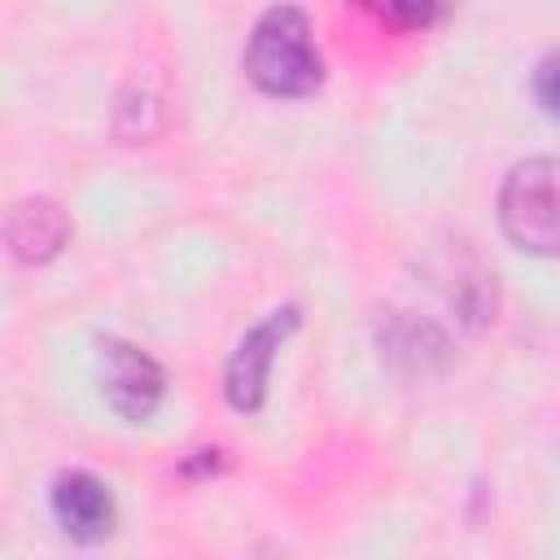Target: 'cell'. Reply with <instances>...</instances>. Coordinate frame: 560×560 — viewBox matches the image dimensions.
Returning <instances> with one entry per match:
<instances>
[{
  "label": "cell",
  "mask_w": 560,
  "mask_h": 560,
  "mask_svg": "<svg viewBox=\"0 0 560 560\" xmlns=\"http://www.w3.org/2000/svg\"><path fill=\"white\" fill-rule=\"evenodd\" d=\"M245 70L271 96H306V92H315L319 79H324V61H319V48L311 39V22L289 4L267 9L258 18L254 35H249Z\"/></svg>",
  "instance_id": "1"
},
{
  "label": "cell",
  "mask_w": 560,
  "mask_h": 560,
  "mask_svg": "<svg viewBox=\"0 0 560 560\" xmlns=\"http://www.w3.org/2000/svg\"><path fill=\"white\" fill-rule=\"evenodd\" d=\"M499 223L529 254H560V158H525L499 188Z\"/></svg>",
  "instance_id": "2"
},
{
  "label": "cell",
  "mask_w": 560,
  "mask_h": 560,
  "mask_svg": "<svg viewBox=\"0 0 560 560\" xmlns=\"http://www.w3.org/2000/svg\"><path fill=\"white\" fill-rule=\"evenodd\" d=\"M293 328H298V306H280V311H271L262 324H254V328L236 341V350H232V359H228V368H223V398H228L236 411H258V407H262L276 350L284 346V337H289Z\"/></svg>",
  "instance_id": "3"
},
{
  "label": "cell",
  "mask_w": 560,
  "mask_h": 560,
  "mask_svg": "<svg viewBox=\"0 0 560 560\" xmlns=\"http://www.w3.org/2000/svg\"><path fill=\"white\" fill-rule=\"evenodd\" d=\"M101 394L122 420H149L166 394L162 368L131 341L101 346Z\"/></svg>",
  "instance_id": "4"
},
{
  "label": "cell",
  "mask_w": 560,
  "mask_h": 560,
  "mask_svg": "<svg viewBox=\"0 0 560 560\" xmlns=\"http://www.w3.org/2000/svg\"><path fill=\"white\" fill-rule=\"evenodd\" d=\"M52 516L57 525L79 538V542H96V538H109L114 529V494L101 477L92 472H61L52 481Z\"/></svg>",
  "instance_id": "5"
},
{
  "label": "cell",
  "mask_w": 560,
  "mask_h": 560,
  "mask_svg": "<svg viewBox=\"0 0 560 560\" xmlns=\"http://www.w3.org/2000/svg\"><path fill=\"white\" fill-rule=\"evenodd\" d=\"M4 236H9V254L18 262H48L70 241V223L52 201L31 197V201L13 206Z\"/></svg>",
  "instance_id": "6"
},
{
  "label": "cell",
  "mask_w": 560,
  "mask_h": 560,
  "mask_svg": "<svg viewBox=\"0 0 560 560\" xmlns=\"http://www.w3.org/2000/svg\"><path fill=\"white\" fill-rule=\"evenodd\" d=\"M534 96H538V105L551 118H560V52H551V57L538 61V70H534Z\"/></svg>",
  "instance_id": "7"
},
{
  "label": "cell",
  "mask_w": 560,
  "mask_h": 560,
  "mask_svg": "<svg viewBox=\"0 0 560 560\" xmlns=\"http://www.w3.org/2000/svg\"><path fill=\"white\" fill-rule=\"evenodd\" d=\"M446 4H451V0H389L394 18H398L402 26H429V22L442 18Z\"/></svg>",
  "instance_id": "8"
}]
</instances>
